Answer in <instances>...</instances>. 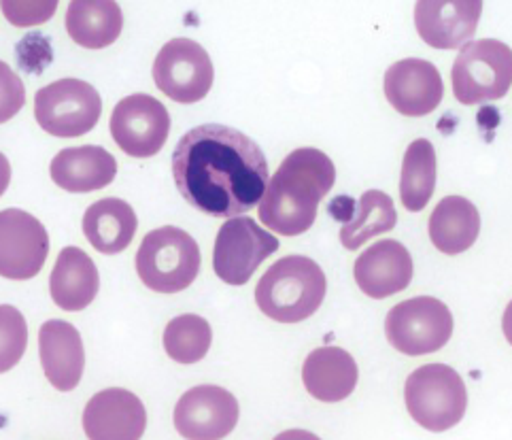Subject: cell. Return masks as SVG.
Segmentation results:
<instances>
[{
  "label": "cell",
  "mask_w": 512,
  "mask_h": 440,
  "mask_svg": "<svg viewBox=\"0 0 512 440\" xmlns=\"http://www.w3.org/2000/svg\"><path fill=\"white\" fill-rule=\"evenodd\" d=\"M173 177L187 205L211 217H238L260 205L270 181L264 151L245 132L202 124L175 147Z\"/></svg>",
  "instance_id": "1"
},
{
  "label": "cell",
  "mask_w": 512,
  "mask_h": 440,
  "mask_svg": "<svg viewBox=\"0 0 512 440\" xmlns=\"http://www.w3.org/2000/svg\"><path fill=\"white\" fill-rule=\"evenodd\" d=\"M336 181L334 162L313 147H302L289 154L279 171L268 181L260 202V222L281 236H298L309 230L321 198Z\"/></svg>",
  "instance_id": "2"
},
{
  "label": "cell",
  "mask_w": 512,
  "mask_h": 440,
  "mask_svg": "<svg viewBox=\"0 0 512 440\" xmlns=\"http://www.w3.org/2000/svg\"><path fill=\"white\" fill-rule=\"evenodd\" d=\"M326 290V275L315 260L287 256L266 270L255 287V302L279 324H300L319 311Z\"/></svg>",
  "instance_id": "3"
},
{
  "label": "cell",
  "mask_w": 512,
  "mask_h": 440,
  "mask_svg": "<svg viewBox=\"0 0 512 440\" xmlns=\"http://www.w3.org/2000/svg\"><path fill=\"white\" fill-rule=\"evenodd\" d=\"M134 266L149 290L177 294L187 290L200 273V247L185 230L162 226L145 236Z\"/></svg>",
  "instance_id": "4"
},
{
  "label": "cell",
  "mask_w": 512,
  "mask_h": 440,
  "mask_svg": "<svg viewBox=\"0 0 512 440\" xmlns=\"http://www.w3.org/2000/svg\"><path fill=\"white\" fill-rule=\"evenodd\" d=\"M406 409L421 428L445 432L464 419L468 392L464 379L451 366L425 364L404 385Z\"/></svg>",
  "instance_id": "5"
},
{
  "label": "cell",
  "mask_w": 512,
  "mask_h": 440,
  "mask_svg": "<svg viewBox=\"0 0 512 440\" xmlns=\"http://www.w3.org/2000/svg\"><path fill=\"white\" fill-rule=\"evenodd\" d=\"M453 94L462 105H483L508 94L512 83V52L496 39L472 41L455 58Z\"/></svg>",
  "instance_id": "6"
},
{
  "label": "cell",
  "mask_w": 512,
  "mask_h": 440,
  "mask_svg": "<svg viewBox=\"0 0 512 440\" xmlns=\"http://www.w3.org/2000/svg\"><path fill=\"white\" fill-rule=\"evenodd\" d=\"M102 100L94 86L81 79H60L34 96L37 124L58 139H77L100 120Z\"/></svg>",
  "instance_id": "7"
},
{
  "label": "cell",
  "mask_w": 512,
  "mask_h": 440,
  "mask_svg": "<svg viewBox=\"0 0 512 440\" xmlns=\"http://www.w3.org/2000/svg\"><path fill=\"white\" fill-rule=\"evenodd\" d=\"M385 334L391 347L404 355L434 353L451 341L453 315L442 300L417 296L387 313Z\"/></svg>",
  "instance_id": "8"
},
{
  "label": "cell",
  "mask_w": 512,
  "mask_h": 440,
  "mask_svg": "<svg viewBox=\"0 0 512 440\" xmlns=\"http://www.w3.org/2000/svg\"><path fill=\"white\" fill-rule=\"evenodd\" d=\"M213 62L192 39L168 41L153 62V81L162 94L181 105H194L213 88Z\"/></svg>",
  "instance_id": "9"
},
{
  "label": "cell",
  "mask_w": 512,
  "mask_h": 440,
  "mask_svg": "<svg viewBox=\"0 0 512 440\" xmlns=\"http://www.w3.org/2000/svg\"><path fill=\"white\" fill-rule=\"evenodd\" d=\"M279 249V239L251 217H232L219 228L213 249L215 275L228 285H245L264 260Z\"/></svg>",
  "instance_id": "10"
},
{
  "label": "cell",
  "mask_w": 512,
  "mask_h": 440,
  "mask_svg": "<svg viewBox=\"0 0 512 440\" xmlns=\"http://www.w3.org/2000/svg\"><path fill=\"white\" fill-rule=\"evenodd\" d=\"M111 137L130 158H153L166 145L170 115L158 98L132 94L119 100L111 113Z\"/></svg>",
  "instance_id": "11"
},
{
  "label": "cell",
  "mask_w": 512,
  "mask_h": 440,
  "mask_svg": "<svg viewBox=\"0 0 512 440\" xmlns=\"http://www.w3.org/2000/svg\"><path fill=\"white\" fill-rule=\"evenodd\" d=\"M47 253L49 236L37 217L20 209L0 213V275L13 281L37 277Z\"/></svg>",
  "instance_id": "12"
},
{
  "label": "cell",
  "mask_w": 512,
  "mask_h": 440,
  "mask_svg": "<svg viewBox=\"0 0 512 440\" xmlns=\"http://www.w3.org/2000/svg\"><path fill=\"white\" fill-rule=\"evenodd\" d=\"M238 400L224 387L198 385L185 392L175 406V428L183 438L219 440L238 423Z\"/></svg>",
  "instance_id": "13"
},
{
  "label": "cell",
  "mask_w": 512,
  "mask_h": 440,
  "mask_svg": "<svg viewBox=\"0 0 512 440\" xmlns=\"http://www.w3.org/2000/svg\"><path fill=\"white\" fill-rule=\"evenodd\" d=\"M385 96L398 113L406 117H423L436 111L442 103L445 83L432 62L406 58L387 69Z\"/></svg>",
  "instance_id": "14"
},
{
  "label": "cell",
  "mask_w": 512,
  "mask_h": 440,
  "mask_svg": "<svg viewBox=\"0 0 512 440\" xmlns=\"http://www.w3.org/2000/svg\"><path fill=\"white\" fill-rule=\"evenodd\" d=\"M481 13V0H419L415 26L430 47L459 49L474 37Z\"/></svg>",
  "instance_id": "15"
},
{
  "label": "cell",
  "mask_w": 512,
  "mask_h": 440,
  "mask_svg": "<svg viewBox=\"0 0 512 440\" xmlns=\"http://www.w3.org/2000/svg\"><path fill=\"white\" fill-rule=\"evenodd\" d=\"M147 411L128 389L109 387L83 409V432L92 440H136L145 434Z\"/></svg>",
  "instance_id": "16"
},
{
  "label": "cell",
  "mask_w": 512,
  "mask_h": 440,
  "mask_svg": "<svg viewBox=\"0 0 512 440\" xmlns=\"http://www.w3.org/2000/svg\"><path fill=\"white\" fill-rule=\"evenodd\" d=\"M353 277L366 296L383 300L404 292L411 285L413 258L402 243L385 239L368 247L355 260Z\"/></svg>",
  "instance_id": "17"
},
{
  "label": "cell",
  "mask_w": 512,
  "mask_h": 440,
  "mask_svg": "<svg viewBox=\"0 0 512 440\" xmlns=\"http://www.w3.org/2000/svg\"><path fill=\"white\" fill-rule=\"evenodd\" d=\"M41 366L58 392H73L83 377L85 351L79 330L62 319H49L39 330Z\"/></svg>",
  "instance_id": "18"
},
{
  "label": "cell",
  "mask_w": 512,
  "mask_h": 440,
  "mask_svg": "<svg viewBox=\"0 0 512 440\" xmlns=\"http://www.w3.org/2000/svg\"><path fill=\"white\" fill-rule=\"evenodd\" d=\"M49 175L58 188L66 192L88 194L113 183L117 162L105 147H68L51 160Z\"/></svg>",
  "instance_id": "19"
},
{
  "label": "cell",
  "mask_w": 512,
  "mask_h": 440,
  "mask_svg": "<svg viewBox=\"0 0 512 440\" xmlns=\"http://www.w3.org/2000/svg\"><path fill=\"white\" fill-rule=\"evenodd\" d=\"M100 277L94 260L79 247H64L49 277V292L62 311H83L94 302Z\"/></svg>",
  "instance_id": "20"
},
{
  "label": "cell",
  "mask_w": 512,
  "mask_h": 440,
  "mask_svg": "<svg viewBox=\"0 0 512 440\" xmlns=\"http://www.w3.org/2000/svg\"><path fill=\"white\" fill-rule=\"evenodd\" d=\"M357 364L351 353L340 347H319L302 366L306 392L321 402H340L353 394L357 385Z\"/></svg>",
  "instance_id": "21"
},
{
  "label": "cell",
  "mask_w": 512,
  "mask_h": 440,
  "mask_svg": "<svg viewBox=\"0 0 512 440\" xmlns=\"http://www.w3.org/2000/svg\"><path fill=\"white\" fill-rule=\"evenodd\" d=\"M66 32L85 49L113 45L124 28V13L113 0H73L66 9Z\"/></svg>",
  "instance_id": "22"
},
{
  "label": "cell",
  "mask_w": 512,
  "mask_h": 440,
  "mask_svg": "<svg viewBox=\"0 0 512 440\" xmlns=\"http://www.w3.org/2000/svg\"><path fill=\"white\" fill-rule=\"evenodd\" d=\"M136 228L139 222H136L134 209L119 198H102L83 215L85 239L105 256H115L128 249Z\"/></svg>",
  "instance_id": "23"
},
{
  "label": "cell",
  "mask_w": 512,
  "mask_h": 440,
  "mask_svg": "<svg viewBox=\"0 0 512 440\" xmlns=\"http://www.w3.org/2000/svg\"><path fill=\"white\" fill-rule=\"evenodd\" d=\"M481 232V215L468 198H442L430 215V239L445 256L468 251Z\"/></svg>",
  "instance_id": "24"
},
{
  "label": "cell",
  "mask_w": 512,
  "mask_h": 440,
  "mask_svg": "<svg viewBox=\"0 0 512 440\" xmlns=\"http://www.w3.org/2000/svg\"><path fill=\"white\" fill-rule=\"evenodd\" d=\"M436 190V149L428 139H417L408 145L402 177L400 200L406 211L419 213L432 200Z\"/></svg>",
  "instance_id": "25"
},
{
  "label": "cell",
  "mask_w": 512,
  "mask_h": 440,
  "mask_svg": "<svg viewBox=\"0 0 512 440\" xmlns=\"http://www.w3.org/2000/svg\"><path fill=\"white\" fill-rule=\"evenodd\" d=\"M398 224V213L394 200L381 190H368L355 205V215L347 219L340 230V243L345 249L355 251L379 234L394 230Z\"/></svg>",
  "instance_id": "26"
},
{
  "label": "cell",
  "mask_w": 512,
  "mask_h": 440,
  "mask_svg": "<svg viewBox=\"0 0 512 440\" xmlns=\"http://www.w3.org/2000/svg\"><path fill=\"white\" fill-rule=\"evenodd\" d=\"M213 332L200 315H179L164 330V349L179 364H196L209 353Z\"/></svg>",
  "instance_id": "27"
},
{
  "label": "cell",
  "mask_w": 512,
  "mask_h": 440,
  "mask_svg": "<svg viewBox=\"0 0 512 440\" xmlns=\"http://www.w3.org/2000/svg\"><path fill=\"white\" fill-rule=\"evenodd\" d=\"M0 317H3V360H0V368L7 372L22 360L26 351L28 330L22 313L9 307V304L0 309Z\"/></svg>",
  "instance_id": "28"
},
{
  "label": "cell",
  "mask_w": 512,
  "mask_h": 440,
  "mask_svg": "<svg viewBox=\"0 0 512 440\" xmlns=\"http://www.w3.org/2000/svg\"><path fill=\"white\" fill-rule=\"evenodd\" d=\"M58 3L51 0V3H11V0H5L3 11L7 15V20L13 26H37L45 24L51 15L56 13Z\"/></svg>",
  "instance_id": "29"
}]
</instances>
